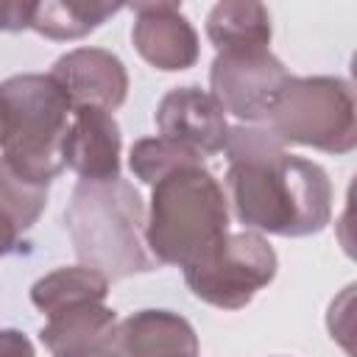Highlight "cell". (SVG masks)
<instances>
[{
	"label": "cell",
	"instance_id": "cell-13",
	"mask_svg": "<svg viewBox=\"0 0 357 357\" xmlns=\"http://www.w3.org/2000/svg\"><path fill=\"white\" fill-rule=\"evenodd\" d=\"M114 329H117V312L103 301H89L50 315L47 324L39 329V340L45 343V349H50L53 357L81 354V351L112 349Z\"/></svg>",
	"mask_w": 357,
	"mask_h": 357
},
{
	"label": "cell",
	"instance_id": "cell-4",
	"mask_svg": "<svg viewBox=\"0 0 357 357\" xmlns=\"http://www.w3.org/2000/svg\"><path fill=\"white\" fill-rule=\"evenodd\" d=\"M73 103L47 73H20L0 81L3 159L31 184L50 187L64 170L61 145Z\"/></svg>",
	"mask_w": 357,
	"mask_h": 357
},
{
	"label": "cell",
	"instance_id": "cell-11",
	"mask_svg": "<svg viewBox=\"0 0 357 357\" xmlns=\"http://www.w3.org/2000/svg\"><path fill=\"white\" fill-rule=\"evenodd\" d=\"M123 137L112 112L95 106H75L61 145L64 167L84 181H109L120 176Z\"/></svg>",
	"mask_w": 357,
	"mask_h": 357
},
{
	"label": "cell",
	"instance_id": "cell-3",
	"mask_svg": "<svg viewBox=\"0 0 357 357\" xmlns=\"http://www.w3.org/2000/svg\"><path fill=\"white\" fill-rule=\"evenodd\" d=\"M226 234L229 201L204 165L176 167L153 184L145 245L156 265H178L184 271L212 254Z\"/></svg>",
	"mask_w": 357,
	"mask_h": 357
},
{
	"label": "cell",
	"instance_id": "cell-12",
	"mask_svg": "<svg viewBox=\"0 0 357 357\" xmlns=\"http://www.w3.org/2000/svg\"><path fill=\"white\" fill-rule=\"evenodd\" d=\"M114 357H198L192 324L170 310H139L117 321Z\"/></svg>",
	"mask_w": 357,
	"mask_h": 357
},
{
	"label": "cell",
	"instance_id": "cell-14",
	"mask_svg": "<svg viewBox=\"0 0 357 357\" xmlns=\"http://www.w3.org/2000/svg\"><path fill=\"white\" fill-rule=\"evenodd\" d=\"M271 33V14L262 3L223 0L206 14V36L218 53L268 50Z\"/></svg>",
	"mask_w": 357,
	"mask_h": 357
},
{
	"label": "cell",
	"instance_id": "cell-9",
	"mask_svg": "<svg viewBox=\"0 0 357 357\" xmlns=\"http://www.w3.org/2000/svg\"><path fill=\"white\" fill-rule=\"evenodd\" d=\"M131 42L137 53L162 73H181L190 70L198 56V33L192 22L184 17L178 3H134Z\"/></svg>",
	"mask_w": 357,
	"mask_h": 357
},
{
	"label": "cell",
	"instance_id": "cell-19",
	"mask_svg": "<svg viewBox=\"0 0 357 357\" xmlns=\"http://www.w3.org/2000/svg\"><path fill=\"white\" fill-rule=\"evenodd\" d=\"M31 8H33V3L0 0V31H6V33L25 31L31 25Z\"/></svg>",
	"mask_w": 357,
	"mask_h": 357
},
{
	"label": "cell",
	"instance_id": "cell-15",
	"mask_svg": "<svg viewBox=\"0 0 357 357\" xmlns=\"http://www.w3.org/2000/svg\"><path fill=\"white\" fill-rule=\"evenodd\" d=\"M123 8H126L123 3H106V0H45V3H33L28 28L45 39L70 42L100 28L109 17H114Z\"/></svg>",
	"mask_w": 357,
	"mask_h": 357
},
{
	"label": "cell",
	"instance_id": "cell-5",
	"mask_svg": "<svg viewBox=\"0 0 357 357\" xmlns=\"http://www.w3.org/2000/svg\"><path fill=\"white\" fill-rule=\"evenodd\" d=\"M268 131L287 145H307L324 153L357 148L354 89L340 75H290L268 114Z\"/></svg>",
	"mask_w": 357,
	"mask_h": 357
},
{
	"label": "cell",
	"instance_id": "cell-7",
	"mask_svg": "<svg viewBox=\"0 0 357 357\" xmlns=\"http://www.w3.org/2000/svg\"><path fill=\"white\" fill-rule=\"evenodd\" d=\"M287 78V67L271 50L218 53L209 67V95L237 120L259 123L268 120Z\"/></svg>",
	"mask_w": 357,
	"mask_h": 357
},
{
	"label": "cell",
	"instance_id": "cell-10",
	"mask_svg": "<svg viewBox=\"0 0 357 357\" xmlns=\"http://www.w3.org/2000/svg\"><path fill=\"white\" fill-rule=\"evenodd\" d=\"M53 81L64 89L73 109L95 106L114 112L126 103L128 73L126 64L103 47H75L53 61Z\"/></svg>",
	"mask_w": 357,
	"mask_h": 357
},
{
	"label": "cell",
	"instance_id": "cell-22",
	"mask_svg": "<svg viewBox=\"0 0 357 357\" xmlns=\"http://www.w3.org/2000/svg\"><path fill=\"white\" fill-rule=\"evenodd\" d=\"M59 357H114L112 349H98V351H81V354H59Z\"/></svg>",
	"mask_w": 357,
	"mask_h": 357
},
{
	"label": "cell",
	"instance_id": "cell-8",
	"mask_svg": "<svg viewBox=\"0 0 357 357\" xmlns=\"http://www.w3.org/2000/svg\"><path fill=\"white\" fill-rule=\"evenodd\" d=\"M159 137L181 145L195 156H215L229 137L226 112L201 86H176L156 106Z\"/></svg>",
	"mask_w": 357,
	"mask_h": 357
},
{
	"label": "cell",
	"instance_id": "cell-21",
	"mask_svg": "<svg viewBox=\"0 0 357 357\" xmlns=\"http://www.w3.org/2000/svg\"><path fill=\"white\" fill-rule=\"evenodd\" d=\"M20 226L0 209V257H6V254H14L17 248H20Z\"/></svg>",
	"mask_w": 357,
	"mask_h": 357
},
{
	"label": "cell",
	"instance_id": "cell-6",
	"mask_svg": "<svg viewBox=\"0 0 357 357\" xmlns=\"http://www.w3.org/2000/svg\"><path fill=\"white\" fill-rule=\"evenodd\" d=\"M273 245L257 231L226 234V240L201 262L184 268L190 293L218 310H243L276 276Z\"/></svg>",
	"mask_w": 357,
	"mask_h": 357
},
{
	"label": "cell",
	"instance_id": "cell-20",
	"mask_svg": "<svg viewBox=\"0 0 357 357\" xmlns=\"http://www.w3.org/2000/svg\"><path fill=\"white\" fill-rule=\"evenodd\" d=\"M0 357H36L31 337L20 329H0Z\"/></svg>",
	"mask_w": 357,
	"mask_h": 357
},
{
	"label": "cell",
	"instance_id": "cell-17",
	"mask_svg": "<svg viewBox=\"0 0 357 357\" xmlns=\"http://www.w3.org/2000/svg\"><path fill=\"white\" fill-rule=\"evenodd\" d=\"M184 165H204L201 156L184 151L181 145L165 139V137H142L128 151V167L142 184H156L162 176H167L176 167Z\"/></svg>",
	"mask_w": 357,
	"mask_h": 357
},
{
	"label": "cell",
	"instance_id": "cell-1",
	"mask_svg": "<svg viewBox=\"0 0 357 357\" xmlns=\"http://www.w3.org/2000/svg\"><path fill=\"white\" fill-rule=\"evenodd\" d=\"M223 153L229 159L226 201L248 231L310 237L326 229L332 220V181L326 170L287 153L268 126L229 128Z\"/></svg>",
	"mask_w": 357,
	"mask_h": 357
},
{
	"label": "cell",
	"instance_id": "cell-16",
	"mask_svg": "<svg viewBox=\"0 0 357 357\" xmlns=\"http://www.w3.org/2000/svg\"><path fill=\"white\" fill-rule=\"evenodd\" d=\"M106 293H109V279L86 265L56 268L31 284V301L47 318L78 304L103 301Z\"/></svg>",
	"mask_w": 357,
	"mask_h": 357
},
{
	"label": "cell",
	"instance_id": "cell-2",
	"mask_svg": "<svg viewBox=\"0 0 357 357\" xmlns=\"http://www.w3.org/2000/svg\"><path fill=\"white\" fill-rule=\"evenodd\" d=\"M64 229L81 265L109 282L156 268L145 245V206L126 178L78 181L64 209Z\"/></svg>",
	"mask_w": 357,
	"mask_h": 357
},
{
	"label": "cell",
	"instance_id": "cell-18",
	"mask_svg": "<svg viewBox=\"0 0 357 357\" xmlns=\"http://www.w3.org/2000/svg\"><path fill=\"white\" fill-rule=\"evenodd\" d=\"M45 204H47V187L25 181L0 156V209L20 226V231H28L39 220Z\"/></svg>",
	"mask_w": 357,
	"mask_h": 357
}]
</instances>
